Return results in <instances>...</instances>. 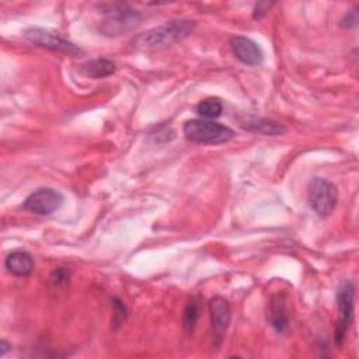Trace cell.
Here are the masks:
<instances>
[{
  "instance_id": "6da1fadb",
  "label": "cell",
  "mask_w": 359,
  "mask_h": 359,
  "mask_svg": "<svg viewBox=\"0 0 359 359\" xmlns=\"http://www.w3.org/2000/svg\"><path fill=\"white\" fill-rule=\"evenodd\" d=\"M196 24L192 20L175 18L161 25L147 29L132 38L130 45L136 50H156L167 48L175 42H180L189 36Z\"/></svg>"
},
{
  "instance_id": "7a4b0ae2",
  "label": "cell",
  "mask_w": 359,
  "mask_h": 359,
  "mask_svg": "<svg viewBox=\"0 0 359 359\" xmlns=\"http://www.w3.org/2000/svg\"><path fill=\"white\" fill-rule=\"evenodd\" d=\"M100 10L104 20L100 22V32L105 36H119L135 31L143 21L140 11L125 3H102Z\"/></svg>"
},
{
  "instance_id": "3957f363",
  "label": "cell",
  "mask_w": 359,
  "mask_h": 359,
  "mask_svg": "<svg viewBox=\"0 0 359 359\" xmlns=\"http://www.w3.org/2000/svg\"><path fill=\"white\" fill-rule=\"evenodd\" d=\"M182 132L187 140L198 144H220L234 137V130L210 119H189L184 123Z\"/></svg>"
},
{
  "instance_id": "277c9868",
  "label": "cell",
  "mask_w": 359,
  "mask_h": 359,
  "mask_svg": "<svg viewBox=\"0 0 359 359\" xmlns=\"http://www.w3.org/2000/svg\"><path fill=\"white\" fill-rule=\"evenodd\" d=\"M307 199L317 216L328 217L338 203V189L331 181L314 177L307 185Z\"/></svg>"
},
{
  "instance_id": "5b68a950",
  "label": "cell",
  "mask_w": 359,
  "mask_h": 359,
  "mask_svg": "<svg viewBox=\"0 0 359 359\" xmlns=\"http://www.w3.org/2000/svg\"><path fill=\"white\" fill-rule=\"evenodd\" d=\"M22 36L28 42H31V43H34V45H36L39 48L49 49V50L62 52V53H67V55H72V56L80 55L83 52L72 41L63 38L57 32H53V31H49V29H45V28L31 27V28L24 31Z\"/></svg>"
},
{
  "instance_id": "8992f818",
  "label": "cell",
  "mask_w": 359,
  "mask_h": 359,
  "mask_svg": "<svg viewBox=\"0 0 359 359\" xmlns=\"http://www.w3.org/2000/svg\"><path fill=\"white\" fill-rule=\"evenodd\" d=\"M353 296L355 287L352 282H344L337 292V307H338V320L335 324L334 339L338 346H341L345 341L346 332L352 323L353 317Z\"/></svg>"
},
{
  "instance_id": "52a82bcc",
  "label": "cell",
  "mask_w": 359,
  "mask_h": 359,
  "mask_svg": "<svg viewBox=\"0 0 359 359\" xmlns=\"http://www.w3.org/2000/svg\"><path fill=\"white\" fill-rule=\"evenodd\" d=\"M63 195L49 187H42L31 192L22 202V209L39 216L55 213L63 203Z\"/></svg>"
},
{
  "instance_id": "ba28073f",
  "label": "cell",
  "mask_w": 359,
  "mask_h": 359,
  "mask_svg": "<svg viewBox=\"0 0 359 359\" xmlns=\"http://www.w3.org/2000/svg\"><path fill=\"white\" fill-rule=\"evenodd\" d=\"M230 48L233 55L245 66H261L264 63V52L251 38L234 35L230 38Z\"/></svg>"
},
{
  "instance_id": "9c48e42d",
  "label": "cell",
  "mask_w": 359,
  "mask_h": 359,
  "mask_svg": "<svg viewBox=\"0 0 359 359\" xmlns=\"http://www.w3.org/2000/svg\"><path fill=\"white\" fill-rule=\"evenodd\" d=\"M208 307H209L213 335L220 342L231 321V307L229 302L220 296L212 297L208 303Z\"/></svg>"
},
{
  "instance_id": "30bf717a",
  "label": "cell",
  "mask_w": 359,
  "mask_h": 359,
  "mask_svg": "<svg viewBox=\"0 0 359 359\" xmlns=\"http://www.w3.org/2000/svg\"><path fill=\"white\" fill-rule=\"evenodd\" d=\"M241 128L244 130H248L251 133L262 135V136H280L286 132V128L272 119L268 118H258V116H245L240 122Z\"/></svg>"
},
{
  "instance_id": "8fae6325",
  "label": "cell",
  "mask_w": 359,
  "mask_h": 359,
  "mask_svg": "<svg viewBox=\"0 0 359 359\" xmlns=\"http://www.w3.org/2000/svg\"><path fill=\"white\" fill-rule=\"evenodd\" d=\"M4 266L14 276H28L34 271V258L27 251L15 250L6 257Z\"/></svg>"
},
{
  "instance_id": "7c38bea8",
  "label": "cell",
  "mask_w": 359,
  "mask_h": 359,
  "mask_svg": "<svg viewBox=\"0 0 359 359\" xmlns=\"http://www.w3.org/2000/svg\"><path fill=\"white\" fill-rule=\"evenodd\" d=\"M268 321L273 330L279 334H285L289 330V317L286 302L282 296H273L269 302V311H268Z\"/></svg>"
},
{
  "instance_id": "4fadbf2b",
  "label": "cell",
  "mask_w": 359,
  "mask_h": 359,
  "mask_svg": "<svg viewBox=\"0 0 359 359\" xmlns=\"http://www.w3.org/2000/svg\"><path fill=\"white\" fill-rule=\"evenodd\" d=\"M81 72L91 79H104L116 72V65L107 57H97L83 63Z\"/></svg>"
},
{
  "instance_id": "5bb4252c",
  "label": "cell",
  "mask_w": 359,
  "mask_h": 359,
  "mask_svg": "<svg viewBox=\"0 0 359 359\" xmlns=\"http://www.w3.org/2000/svg\"><path fill=\"white\" fill-rule=\"evenodd\" d=\"M196 114L202 118V119H215L219 118L223 112V104L219 98H205L202 101L198 102L196 105Z\"/></svg>"
},
{
  "instance_id": "9a60e30c",
  "label": "cell",
  "mask_w": 359,
  "mask_h": 359,
  "mask_svg": "<svg viewBox=\"0 0 359 359\" xmlns=\"http://www.w3.org/2000/svg\"><path fill=\"white\" fill-rule=\"evenodd\" d=\"M199 318V306L196 299H189L187 302V306L184 309V314H182V328L187 332H192V330L196 325V321Z\"/></svg>"
},
{
  "instance_id": "2e32d148",
  "label": "cell",
  "mask_w": 359,
  "mask_h": 359,
  "mask_svg": "<svg viewBox=\"0 0 359 359\" xmlns=\"http://www.w3.org/2000/svg\"><path fill=\"white\" fill-rule=\"evenodd\" d=\"M112 306H114V316H112V325H114V330H118L121 325L125 324L126 318H128V310H126V306L125 303L115 297L112 300Z\"/></svg>"
},
{
  "instance_id": "e0dca14e",
  "label": "cell",
  "mask_w": 359,
  "mask_h": 359,
  "mask_svg": "<svg viewBox=\"0 0 359 359\" xmlns=\"http://www.w3.org/2000/svg\"><path fill=\"white\" fill-rule=\"evenodd\" d=\"M70 280V271L67 268H55L49 276V282L53 287H65Z\"/></svg>"
},
{
  "instance_id": "ac0fdd59",
  "label": "cell",
  "mask_w": 359,
  "mask_h": 359,
  "mask_svg": "<svg viewBox=\"0 0 359 359\" xmlns=\"http://www.w3.org/2000/svg\"><path fill=\"white\" fill-rule=\"evenodd\" d=\"M341 27L342 28H353L358 25V10L352 8L341 18Z\"/></svg>"
},
{
  "instance_id": "d6986e66",
  "label": "cell",
  "mask_w": 359,
  "mask_h": 359,
  "mask_svg": "<svg viewBox=\"0 0 359 359\" xmlns=\"http://www.w3.org/2000/svg\"><path fill=\"white\" fill-rule=\"evenodd\" d=\"M275 3H269V1H259V3H255L254 8H252V18L254 20H261L268 11L269 8L273 6Z\"/></svg>"
},
{
  "instance_id": "ffe728a7",
  "label": "cell",
  "mask_w": 359,
  "mask_h": 359,
  "mask_svg": "<svg viewBox=\"0 0 359 359\" xmlns=\"http://www.w3.org/2000/svg\"><path fill=\"white\" fill-rule=\"evenodd\" d=\"M10 349H11V344L4 341V339H1V342H0V355L4 356Z\"/></svg>"
}]
</instances>
